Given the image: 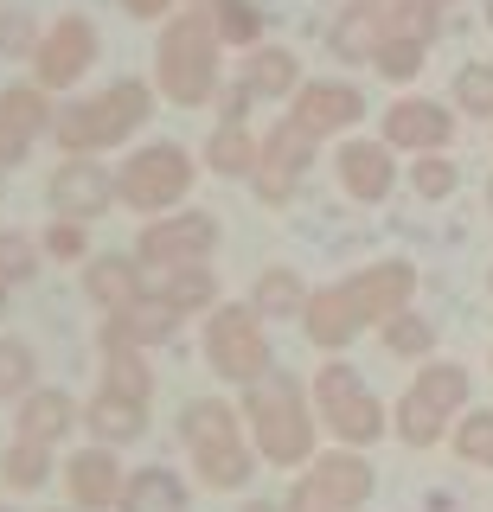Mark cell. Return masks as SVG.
I'll return each instance as SVG.
<instances>
[{"label": "cell", "instance_id": "obj_42", "mask_svg": "<svg viewBox=\"0 0 493 512\" xmlns=\"http://www.w3.org/2000/svg\"><path fill=\"white\" fill-rule=\"evenodd\" d=\"M33 372H39L33 346L26 340H0V397H26L33 391Z\"/></svg>", "mask_w": 493, "mask_h": 512}, {"label": "cell", "instance_id": "obj_52", "mask_svg": "<svg viewBox=\"0 0 493 512\" xmlns=\"http://www.w3.org/2000/svg\"><path fill=\"white\" fill-rule=\"evenodd\" d=\"M487 205H493V180H487Z\"/></svg>", "mask_w": 493, "mask_h": 512}, {"label": "cell", "instance_id": "obj_36", "mask_svg": "<svg viewBox=\"0 0 493 512\" xmlns=\"http://www.w3.org/2000/svg\"><path fill=\"white\" fill-rule=\"evenodd\" d=\"M212 26H218V39L225 45H263V7L257 0H225V7H212Z\"/></svg>", "mask_w": 493, "mask_h": 512}, {"label": "cell", "instance_id": "obj_47", "mask_svg": "<svg viewBox=\"0 0 493 512\" xmlns=\"http://www.w3.org/2000/svg\"><path fill=\"white\" fill-rule=\"evenodd\" d=\"M237 512H289V506H276V500H250V506H237Z\"/></svg>", "mask_w": 493, "mask_h": 512}, {"label": "cell", "instance_id": "obj_51", "mask_svg": "<svg viewBox=\"0 0 493 512\" xmlns=\"http://www.w3.org/2000/svg\"><path fill=\"white\" fill-rule=\"evenodd\" d=\"M487 26H493V0H487Z\"/></svg>", "mask_w": 493, "mask_h": 512}, {"label": "cell", "instance_id": "obj_40", "mask_svg": "<svg viewBox=\"0 0 493 512\" xmlns=\"http://www.w3.org/2000/svg\"><path fill=\"white\" fill-rule=\"evenodd\" d=\"M455 455L474 468H493V410H468L455 423Z\"/></svg>", "mask_w": 493, "mask_h": 512}, {"label": "cell", "instance_id": "obj_32", "mask_svg": "<svg viewBox=\"0 0 493 512\" xmlns=\"http://www.w3.org/2000/svg\"><path fill=\"white\" fill-rule=\"evenodd\" d=\"M97 391H116V397H135V404H154V372H148V352H103Z\"/></svg>", "mask_w": 493, "mask_h": 512}, {"label": "cell", "instance_id": "obj_22", "mask_svg": "<svg viewBox=\"0 0 493 512\" xmlns=\"http://www.w3.org/2000/svg\"><path fill=\"white\" fill-rule=\"evenodd\" d=\"M180 442H186V455H212V448L244 442V410L225 404V397H193L180 410Z\"/></svg>", "mask_w": 493, "mask_h": 512}, {"label": "cell", "instance_id": "obj_8", "mask_svg": "<svg viewBox=\"0 0 493 512\" xmlns=\"http://www.w3.org/2000/svg\"><path fill=\"white\" fill-rule=\"evenodd\" d=\"M314 416H321V429L340 448H372L378 436L391 429V410L372 397V384H365L353 365H321V378H314Z\"/></svg>", "mask_w": 493, "mask_h": 512}, {"label": "cell", "instance_id": "obj_11", "mask_svg": "<svg viewBox=\"0 0 493 512\" xmlns=\"http://www.w3.org/2000/svg\"><path fill=\"white\" fill-rule=\"evenodd\" d=\"M308 167H314V135L282 116V122L263 135V148H257V167H250V192H257L263 205H289Z\"/></svg>", "mask_w": 493, "mask_h": 512}, {"label": "cell", "instance_id": "obj_17", "mask_svg": "<svg viewBox=\"0 0 493 512\" xmlns=\"http://www.w3.org/2000/svg\"><path fill=\"white\" fill-rule=\"evenodd\" d=\"M333 173H340V192L346 199H359V205H378V199H391V186H397V160L385 141H340L333 148Z\"/></svg>", "mask_w": 493, "mask_h": 512}, {"label": "cell", "instance_id": "obj_4", "mask_svg": "<svg viewBox=\"0 0 493 512\" xmlns=\"http://www.w3.org/2000/svg\"><path fill=\"white\" fill-rule=\"evenodd\" d=\"M148 116H154V90L141 77H116L97 96H77V103L58 109L52 141L65 154H109V148H129L148 128Z\"/></svg>", "mask_w": 493, "mask_h": 512}, {"label": "cell", "instance_id": "obj_3", "mask_svg": "<svg viewBox=\"0 0 493 512\" xmlns=\"http://www.w3.org/2000/svg\"><path fill=\"white\" fill-rule=\"evenodd\" d=\"M218 71H225V39H218L212 13H173L154 45V90L180 109H205L218 96Z\"/></svg>", "mask_w": 493, "mask_h": 512}, {"label": "cell", "instance_id": "obj_41", "mask_svg": "<svg viewBox=\"0 0 493 512\" xmlns=\"http://www.w3.org/2000/svg\"><path fill=\"white\" fill-rule=\"evenodd\" d=\"M39 250L52 256V263H90V231L77 218H52L39 237Z\"/></svg>", "mask_w": 493, "mask_h": 512}, {"label": "cell", "instance_id": "obj_20", "mask_svg": "<svg viewBox=\"0 0 493 512\" xmlns=\"http://www.w3.org/2000/svg\"><path fill=\"white\" fill-rule=\"evenodd\" d=\"M173 327H180V314L161 308V301L148 295V301H141V308H129V314H103L97 346H103V352H148V346L173 340Z\"/></svg>", "mask_w": 493, "mask_h": 512}, {"label": "cell", "instance_id": "obj_55", "mask_svg": "<svg viewBox=\"0 0 493 512\" xmlns=\"http://www.w3.org/2000/svg\"><path fill=\"white\" fill-rule=\"evenodd\" d=\"M71 512H77V506H71Z\"/></svg>", "mask_w": 493, "mask_h": 512}, {"label": "cell", "instance_id": "obj_13", "mask_svg": "<svg viewBox=\"0 0 493 512\" xmlns=\"http://www.w3.org/2000/svg\"><path fill=\"white\" fill-rule=\"evenodd\" d=\"M52 212L58 218H77V224H90V218H103L109 205H116V173L97 167L90 154H65L52 167Z\"/></svg>", "mask_w": 493, "mask_h": 512}, {"label": "cell", "instance_id": "obj_43", "mask_svg": "<svg viewBox=\"0 0 493 512\" xmlns=\"http://www.w3.org/2000/svg\"><path fill=\"white\" fill-rule=\"evenodd\" d=\"M39 20L33 13H20V7H0V58H33L39 52Z\"/></svg>", "mask_w": 493, "mask_h": 512}, {"label": "cell", "instance_id": "obj_48", "mask_svg": "<svg viewBox=\"0 0 493 512\" xmlns=\"http://www.w3.org/2000/svg\"><path fill=\"white\" fill-rule=\"evenodd\" d=\"M353 7H359V13H378V7H385V0H353Z\"/></svg>", "mask_w": 493, "mask_h": 512}, {"label": "cell", "instance_id": "obj_9", "mask_svg": "<svg viewBox=\"0 0 493 512\" xmlns=\"http://www.w3.org/2000/svg\"><path fill=\"white\" fill-rule=\"evenodd\" d=\"M218 250V218L212 212H161L141 224L135 237V263L148 269H180V263H205Z\"/></svg>", "mask_w": 493, "mask_h": 512}, {"label": "cell", "instance_id": "obj_15", "mask_svg": "<svg viewBox=\"0 0 493 512\" xmlns=\"http://www.w3.org/2000/svg\"><path fill=\"white\" fill-rule=\"evenodd\" d=\"M58 474H65V493H71L77 512H109L122 500V480H129V468L116 461V448H103V442L71 448Z\"/></svg>", "mask_w": 493, "mask_h": 512}, {"label": "cell", "instance_id": "obj_35", "mask_svg": "<svg viewBox=\"0 0 493 512\" xmlns=\"http://www.w3.org/2000/svg\"><path fill=\"white\" fill-rule=\"evenodd\" d=\"M455 116L493 122V64H487V58H468V64L455 71Z\"/></svg>", "mask_w": 493, "mask_h": 512}, {"label": "cell", "instance_id": "obj_33", "mask_svg": "<svg viewBox=\"0 0 493 512\" xmlns=\"http://www.w3.org/2000/svg\"><path fill=\"white\" fill-rule=\"evenodd\" d=\"M378 32L429 45L442 32V7H436V0H385V7H378Z\"/></svg>", "mask_w": 493, "mask_h": 512}, {"label": "cell", "instance_id": "obj_10", "mask_svg": "<svg viewBox=\"0 0 493 512\" xmlns=\"http://www.w3.org/2000/svg\"><path fill=\"white\" fill-rule=\"evenodd\" d=\"M97 52H103L97 26H90L84 13H58V20L45 26L39 52H33V84H45V90H71V84H84V71L97 64Z\"/></svg>", "mask_w": 493, "mask_h": 512}, {"label": "cell", "instance_id": "obj_37", "mask_svg": "<svg viewBox=\"0 0 493 512\" xmlns=\"http://www.w3.org/2000/svg\"><path fill=\"white\" fill-rule=\"evenodd\" d=\"M39 263H45V250H39V237L33 231H0V282H33L39 276Z\"/></svg>", "mask_w": 493, "mask_h": 512}, {"label": "cell", "instance_id": "obj_29", "mask_svg": "<svg viewBox=\"0 0 493 512\" xmlns=\"http://www.w3.org/2000/svg\"><path fill=\"white\" fill-rule=\"evenodd\" d=\"M378 45H385V32H378V13L346 7L340 20L327 26V52H333V58H346V64H372V58H378Z\"/></svg>", "mask_w": 493, "mask_h": 512}, {"label": "cell", "instance_id": "obj_14", "mask_svg": "<svg viewBox=\"0 0 493 512\" xmlns=\"http://www.w3.org/2000/svg\"><path fill=\"white\" fill-rule=\"evenodd\" d=\"M449 135H455V109L436 103V96H397L385 109V148H404V154H449Z\"/></svg>", "mask_w": 493, "mask_h": 512}, {"label": "cell", "instance_id": "obj_21", "mask_svg": "<svg viewBox=\"0 0 493 512\" xmlns=\"http://www.w3.org/2000/svg\"><path fill=\"white\" fill-rule=\"evenodd\" d=\"M237 84L257 96V103H289V96L308 84V77H301V58L289 52V45H269V39H263V45H250V52H244Z\"/></svg>", "mask_w": 493, "mask_h": 512}, {"label": "cell", "instance_id": "obj_24", "mask_svg": "<svg viewBox=\"0 0 493 512\" xmlns=\"http://www.w3.org/2000/svg\"><path fill=\"white\" fill-rule=\"evenodd\" d=\"M13 423H20V436H33V442H65L77 423H84V404H77L71 391H58V384H33V391L20 397V416H13Z\"/></svg>", "mask_w": 493, "mask_h": 512}, {"label": "cell", "instance_id": "obj_28", "mask_svg": "<svg viewBox=\"0 0 493 512\" xmlns=\"http://www.w3.org/2000/svg\"><path fill=\"white\" fill-rule=\"evenodd\" d=\"M308 295H314V288H301V276H295L289 263H269L263 276L250 282V308L263 314V327H269V320H301Z\"/></svg>", "mask_w": 493, "mask_h": 512}, {"label": "cell", "instance_id": "obj_5", "mask_svg": "<svg viewBox=\"0 0 493 512\" xmlns=\"http://www.w3.org/2000/svg\"><path fill=\"white\" fill-rule=\"evenodd\" d=\"M199 180V160L180 148V141H141V148H129V160L116 167V199L129 205V212H180L186 192H193Z\"/></svg>", "mask_w": 493, "mask_h": 512}, {"label": "cell", "instance_id": "obj_34", "mask_svg": "<svg viewBox=\"0 0 493 512\" xmlns=\"http://www.w3.org/2000/svg\"><path fill=\"white\" fill-rule=\"evenodd\" d=\"M378 333H385V346L397 352V359H436V320H429V314H391L385 320V327H378Z\"/></svg>", "mask_w": 493, "mask_h": 512}, {"label": "cell", "instance_id": "obj_26", "mask_svg": "<svg viewBox=\"0 0 493 512\" xmlns=\"http://www.w3.org/2000/svg\"><path fill=\"white\" fill-rule=\"evenodd\" d=\"M257 148L263 135H250V122H218L212 135H205V173H218V180H250V167H257Z\"/></svg>", "mask_w": 493, "mask_h": 512}, {"label": "cell", "instance_id": "obj_50", "mask_svg": "<svg viewBox=\"0 0 493 512\" xmlns=\"http://www.w3.org/2000/svg\"><path fill=\"white\" fill-rule=\"evenodd\" d=\"M0 314H7V282H0Z\"/></svg>", "mask_w": 493, "mask_h": 512}, {"label": "cell", "instance_id": "obj_49", "mask_svg": "<svg viewBox=\"0 0 493 512\" xmlns=\"http://www.w3.org/2000/svg\"><path fill=\"white\" fill-rule=\"evenodd\" d=\"M193 7H199V13H212V7H225V0H193Z\"/></svg>", "mask_w": 493, "mask_h": 512}, {"label": "cell", "instance_id": "obj_38", "mask_svg": "<svg viewBox=\"0 0 493 512\" xmlns=\"http://www.w3.org/2000/svg\"><path fill=\"white\" fill-rule=\"evenodd\" d=\"M423 58H429V45H417V39H391V32H385V45H378L372 71L385 77V84H397V90H404L410 77L423 71Z\"/></svg>", "mask_w": 493, "mask_h": 512}, {"label": "cell", "instance_id": "obj_7", "mask_svg": "<svg viewBox=\"0 0 493 512\" xmlns=\"http://www.w3.org/2000/svg\"><path fill=\"white\" fill-rule=\"evenodd\" d=\"M468 404V372L461 365H442V359H423L417 378H410V391L397 397V436H404V448H436L442 436H449L455 410Z\"/></svg>", "mask_w": 493, "mask_h": 512}, {"label": "cell", "instance_id": "obj_31", "mask_svg": "<svg viewBox=\"0 0 493 512\" xmlns=\"http://www.w3.org/2000/svg\"><path fill=\"white\" fill-rule=\"evenodd\" d=\"M193 468H199V487L237 493V487H250V474H257V448L231 442V448H212V455H193Z\"/></svg>", "mask_w": 493, "mask_h": 512}, {"label": "cell", "instance_id": "obj_25", "mask_svg": "<svg viewBox=\"0 0 493 512\" xmlns=\"http://www.w3.org/2000/svg\"><path fill=\"white\" fill-rule=\"evenodd\" d=\"M84 423L90 436H97L103 448H129L148 436V404H135V397H116V391H97L84 404Z\"/></svg>", "mask_w": 493, "mask_h": 512}, {"label": "cell", "instance_id": "obj_53", "mask_svg": "<svg viewBox=\"0 0 493 512\" xmlns=\"http://www.w3.org/2000/svg\"><path fill=\"white\" fill-rule=\"evenodd\" d=\"M436 7H449V0H436Z\"/></svg>", "mask_w": 493, "mask_h": 512}, {"label": "cell", "instance_id": "obj_19", "mask_svg": "<svg viewBox=\"0 0 493 512\" xmlns=\"http://www.w3.org/2000/svg\"><path fill=\"white\" fill-rule=\"evenodd\" d=\"M301 474H314V487H321L333 506H346V512H359L365 500H372V487H378L372 461H365L359 448H327V455H314Z\"/></svg>", "mask_w": 493, "mask_h": 512}, {"label": "cell", "instance_id": "obj_12", "mask_svg": "<svg viewBox=\"0 0 493 512\" xmlns=\"http://www.w3.org/2000/svg\"><path fill=\"white\" fill-rule=\"evenodd\" d=\"M359 116H365V96H359V84H346V77H308V84L289 96V122L308 128L314 141L353 135Z\"/></svg>", "mask_w": 493, "mask_h": 512}, {"label": "cell", "instance_id": "obj_54", "mask_svg": "<svg viewBox=\"0 0 493 512\" xmlns=\"http://www.w3.org/2000/svg\"><path fill=\"white\" fill-rule=\"evenodd\" d=\"M487 288H493V276H487Z\"/></svg>", "mask_w": 493, "mask_h": 512}, {"label": "cell", "instance_id": "obj_44", "mask_svg": "<svg viewBox=\"0 0 493 512\" xmlns=\"http://www.w3.org/2000/svg\"><path fill=\"white\" fill-rule=\"evenodd\" d=\"M289 512H346V506H333L321 487H314V474H295V487H289V500H282Z\"/></svg>", "mask_w": 493, "mask_h": 512}, {"label": "cell", "instance_id": "obj_18", "mask_svg": "<svg viewBox=\"0 0 493 512\" xmlns=\"http://www.w3.org/2000/svg\"><path fill=\"white\" fill-rule=\"evenodd\" d=\"M84 295L97 314H129L148 301V269L135 263V250H116V256H90L84 263Z\"/></svg>", "mask_w": 493, "mask_h": 512}, {"label": "cell", "instance_id": "obj_1", "mask_svg": "<svg viewBox=\"0 0 493 512\" xmlns=\"http://www.w3.org/2000/svg\"><path fill=\"white\" fill-rule=\"evenodd\" d=\"M410 295H417V269H410L404 256H385V263H365L359 276H346V282L314 288L308 308H301V333L321 352H340V346H353L365 327H385L391 314H404Z\"/></svg>", "mask_w": 493, "mask_h": 512}, {"label": "cell", "instance_id": "obj_16", "mask_svg": "<svg viewBox=\"0 0 493 512\" xmlns=\"http://www.w3.org/2000/svg\"><path fill=\"white\" fill-rule=\"evenodd\" d=\"M45 84H13L0 90V167H13V160H26V148L45 135V128L58 122V109L45 103Z\"/></svg>", "mask_w": 493, "mask_h": 512}, {"label": "cell", "instance_id": "obj_23", "mask_svg": "<svg viewBox=\"0 0 493 512\" xmlns=\"http://www.w3.org/2000/svg\"><path fill=\"white\" fill-rule=\"evenodd\" d=\"M148 295L173 314H212L218 308V269L212 263H180V269H154L148 276Z\"/></svg>", "mask_w": 493, "mask_h": 512}, {"label": "cell", "instance_id": "obj_27", "mask_svg": "<svg viewBox=\"0 0 493 512\" xmlns=\"http://www.w3.org/2000/svg\"><path fill=\"white\" fill-rule=\"evenodd\" d=\"M116 512H186V480L173 468H135L129 480H122V500Z\"/></svg>", "mask_w": 493, "mask_h": 512}, {"label": "cell", "instance_id": "obj_2", "mask_svg": "<svg viewBox=\"0 0 493 512\" xmlns=\"http://www.w3.org/2000/svg\"><path fill=\"white\" fill-rule=\"evenodd\" d=\"M244 416H250V448L269 468H308L314 461V436H321V416L314 397L301 391L295 372H269L257 384H244Z\"/></svg>", "mask_w": 493, "mask_h": 512}, {"label": "cell", "instance_id": "obj_30", "mask_svg": "<svg viewBox=\"0 0 493 512\" xmlns=\"http://www.w3.org/2000/svg\"><path fill=\"white\" fill-rule=\"evenodd\" d=\"M45 474H52V442H33V436H13L0 448V480L13 493H39Z\"/></svg>", "mask_w": 493, "mask_h": 512}, {"label": "cell", "instance_id": "obj_45", "mask_svg": "<svg viewBox=\"0 0 493 512\" xmlns=\"http://www.w3.org/2000/svg\"><path fill=\"white\" fill-rule=\"evenodd\" d=\"M250 103H257V96H250L244 84H225V90H218V122H244Z\"/></svg>", "mask_w": 493, "mask_h": 512}, {"label": "cell", "instance_id": "obj_6", "mask_svg": "<svg viewBox=\"0 0 493 512\" xmlns=\"http://www.w3.org/2000/svg\"><path fill=\"white\" fill-rule=\"evenodd\" d=\"M205 365L231 384H257L276 372V346H269V327L250 301H218L205 314Z\"/></svg>", "mask_w": 493, "mask_h": 512}, {"label": "cell", "instance_id": "obj_39", "mask_svg": "<svg viewBox=\"0 0 493 512\" xmlns=\"http://www.w3.org/2000/svg\"><path fill=\"white\" fill-rule=\"evenodd\" d=\"M455 186H461V167L449 154H417L410 160V192H417V199H449Z\"/></svg>", "mask_w": 493, "mask_h": 512}, {"label": "cell", "instance_id": "obj_46", "mask_svg": "<svg viewBox=\"0 0 493 512\" xmlns=\"http://www.w3.org/2000/svg\"><path fill=\"white\" fill-rule=\"evenodd\" d=\"M122 7H129L135 20H161V13H173L180 0H122Z\"/></svg>", "mask_w": 493, "mask_h": 512}]
</instances>
